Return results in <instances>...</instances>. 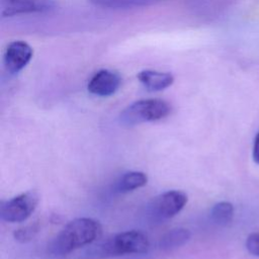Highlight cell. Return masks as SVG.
Wrapping results in <instances>:
<instances>
[{"label": "cell", "instance_id": "obj_13", "mask_svg": "<svg viewBox=\"0 0 259 259\" xmlns=\"http://www.w3.org/2000/svg\"><path fill=\"white\" fill-rule=\"evenodd\" d=\"M234 218V206L229 201H220L212 205L210 209L211 221L219 226H226Z\"/></svg>", "mask_w": 259, "mask_h": 259}, {"label": "cell", "instance_id": "obj_10", "mask_svg": "<svg viewBox=\"0 0 259 259\" xmlns=\"http://www.w3.org/2000/svg\"><path fill=\"white\" fill-rule=\"evenodd\" d=\"M148 176L141 171H130L121 175L114 184V190L118 193H126L145 186Z\"/></svg>", "mask_w": 259, "mask_h": 259}, {"label": "cell", "instance_id": "obj_1", "mask_svg": "<svg viewBox=\"0 0 259 259\" xmlns=\"http://www.w3.org/2000/svg\"><path fill=\"white\" fill-rule=\"evenodd\" d=\"M101 225L90 218H79L69 222L51 241L47 248L50 257H64L72 251L91 244L101 235Z\"/></svg>", "mask_w": 259, "mask_h": 259}, {"label": "cell", "instance_id": "obj_2", "mask_svg": "<svg viewBox=\"0 0 259 259\" xmlns=\"http://www.w3.org/2000/svg\"><path fill=\"white\" fill-rule=\"evenodd\" d=\"M149 247L147 236L140 231L132 230L100 242L89 250V254L97 258H109L124 254H143L149 250Z\"/></svg>", "mask_w": 259, "mask_h": 259}, {"label": "cell", "instance_id": "obj_3", "mask_svg": "<svg viewBox=\"0 0 259 259\" xmlns=\"http://www.w3.org/2000/svg\"><path fill=\"white\" fill-rule=\"evenodd\" d=\"M171 111L170 104L162 99H141L126 106L119 115L120 123L134 126L143 122L164 118Z\"/></svg>", "mask_w": 259, "mask_h": 259}, {"label": "cell", "instance_id": "obj_5", "mask_svg": "<svg viewBox=\"0 0 259 259\" xmlns=\"http://www.w3.org/2000/svg\"><path fill=\"white\" fill-rule=\"evenodd\" d=\"M38 203V195L30 190L0 204V217L8 223H21L27 220Z\"/></svg>", "mask_w": 259, "mask_h": 259}, {"label": "cell", "instance_id": "obj_11", "mask_svg": "<svg viewBox=\"0 0 259 259\" xmlns=\"http://www.w3.org/2000/svg\"><path fill=\"white\" fill-rule=\"evenodd\" d=\"M191 237L189 230L184 228H175L165 233L159 241V247L164 251L173 250L186 244Z\"/></svg>", "mask_w": 259, "mask_h": 259}, {"label": "cell", "instance_id": "obj_12", "mask_svg": "<svg viewBox=\"0 0 259 259\" xmlns=\"http://www.w3.org/2000/svg\"><path fill=\"white\" fill-rule=\"evenodd\" d=\"M92 5L106 9H131L151 6L164 0H88Z\"/></svg>", "mask_w": 259, "mask_h": 259}, {"label": "cell", "instance_id": "obj_8", "mask_svg": "<svg viewBox=\"0 0 259 259\" xmlns=\"http://www.w3.org/2000/svg\"><path fill=\"white\" fill-rule=\"evenodd\" d=\"M121 84L120 76L111 70L102 69L93 74L90 78L87 89L96 96L107 97L113 95Z\"/></svg>", "mask_w": 259, "mask_h": 259}, {"label": "cell", "instance_id": "obj_15", "mask_svg": "<svg viewBox=\"0 0 259 259\" xmlns=\"http://www.w3.org/2000/svg\"><path fill=\"white\" fill-rule=\"evenodd\" d=\"M245 246L250 254L254 256H259V233L249 234L246 238Z\"/></svg>", "mask_w": 259, "mask_h": 259}, {"label": "cell", "instance_id": "obj_7", "mask_svg": "<svg viewBox=\"0 0 259 259\" xmlns=\"http://www.w3.org/2000/svg\"><path fill=\"white\" fill-rule=\"evenodd\" d=\"M56 7L54 0H0L1 17L47 12Z\"/></svg>", "mask_w": 259, "mask_h": 259}, {"label": "cell", "instance_id": "obj_9", "mask_svg": "<svg viewBox=\"0 0 259 259\" xmlns=\"http://www.w3.org/2000/svg\"><path fill=\"white\" fill-rule=\"evenodd\" d=\"M137 77L140 83L150 92L164 90L174 82V76L171 73L149 69L140 71Z\"/></svg>", "mask_w": 259, "mask_h": 259}, {"label": "cell", "instance_id": "obj_16", "mask_svg": "<svg viewBox=\"0 0 259 259\" xmlns=\"http://www.w3.org/2000/svg\"><path fill=\"white\" fill-rule=\"evenodd\" d=\"M252 157L256 164L259 165V132L257 133L255 139H254V145L252 150Z\"/></svg>", "mask_w": 259, "mask_h": 259}, {"label": "cell", "instance_id": "obj_14", "mask_svg": "<svg viewBox=\"0 0 259 259\" xmlns=\"http://www.w3.org/2000/svg\"><path fill=\"white\" fill-rule=\"evenodd\" d=\"M38 230H39L38 224H36V223L30 224V225L22 227L18 230H15L13 237L17 242L27 243V242L31 241L36 236V234L38 233Z\"/></svg>", "mask_w": 259, "mask_h": 259}, {"label": "cell", "instance_id": "obj_6", "mask_svg": "<svg viewBox=\"0 0 259 259\" xmlns=\"http://www.w3.org/2000/svg\"><path fill=\"white\" fill-rule=\"evenodd\" d=\"M32 48L24 40H13L9 42L4 51L3 64L5 70L11 74L19 73L31 60Z\"/></svg>", "mask_w": 259, "mask_h": 259}, {"label": "cell", "instance_id": "obj_4", "mask_svg": "<svg viewBox=\"0 0 259 259\" xmlns=\"http://www.w3.org/2000/svg\"><path fill=\"white\" fill-rule=\"evenodd\" d=\"M186 202V193L180 190H169L151 200L147 206V215L150 221L161 223L176 215Z\"/></svg>", "mask_w": 259, "mask_h": 259}]
</instances>
